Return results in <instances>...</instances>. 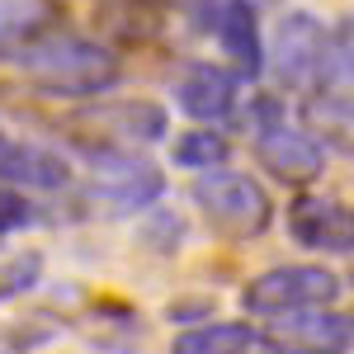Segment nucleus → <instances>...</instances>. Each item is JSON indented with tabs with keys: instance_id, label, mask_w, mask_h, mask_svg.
I'll list each match as a JSON object with an SVG mask.
<instances>
[{
	"instance_id": "nucleus-11",
	"label": "nucleus",
	"mask_w": 354,
	"mask_h": 354,
	"mask_svg": "<svg viewBox=\"0 0 354 354\" xmlns=\"http://www.w3.org/2000/svg\"><path fill=\"white\" fill-rule=\"evenodd\" d=\"M302 128L340 156H354V90H312L302 100Z\"/></svg>"
},
{
	"instance_id": "nucleus-7",
	"label": "nucleus",
	"mask_w": 354,
	"mask_h": 354,
	"mask_svg": "<svg viewBox=\"0 0 354 354\" xmlns=\"http://www.w3.org/2000/svg\"><path fill=\"white\" fill-rule=\"evenodd\" d=\"M265 340L279 354H345L354 350V312H335V307L288 312L265 326Z\"/></svg>"
},
{
	"instance_id": "nucleus-18",
	"label": "nucleus",
	"mask_w": 354,
	"mask_h": 354,
	"mask_svg": "<svg viewBox=\"0 0 354 354\" xmlns=\"http://www.w3.org/2000/svg\"><path fill=\"white\" fill-rule=\"evenodd\" d=\"M38 279V255H24V260H15L10 270L0 274V298H10V293H19Z\"/></svg>"
},
{
	"instance_id": "nucleus-16",
	"label": "nucleus",
	"mask_w": 354,
	"mask_h": 354,
	"mask_svg": "<svg viewBox=\"0 0 354 354\" xmlns=\"http://www.w3.org/2000/svg\"><path fill=\"white\" fill-rule=\"evenodd\" d=\"M322 81H330V90H354V15L340 28H330V43H326V71Z\"/></svg>"
},
{
	"instance_id": "nucleus-15",
	"label": "nucleus",
	"mask_w": 354,
	"mask_h": 354,
	"mask_svg": "<svg viewBox=\"0 0 354 354\" xmlns=\"http://www.w3.org/2000/svg\"><path fill=\"white\" fill-rule=\"evenodd\" d=\"M222 161H227V137L213 128L185 133L175 142V165H185V170H222Z\"/></svg>"
},
{
	"instance_id": "nucleus-10",
	"label": "nucleus",
	"mask_w": 354,
	"mask_h": 354,
	"mask_svg": "<svg viewBox=\"0 0 354 354\" xmlns=\"http://www.w3.org/2000/svg\"><path fill=\"white\" fill-rule=\"evenodd\" d=\"M175 100H180V109L198 118V123H218L227 113L236 109V76L232 71H222V66H208V62H198L189 66L180 85H175Z\"/></svg>"
},
{
	"instance_id": "nucleus-13",
	"label": "nucleus",
	"mask_w": 354,
	"mask_h": 354,
	"mask_svg": "<svg viewBox=\"0 0 354 354\" xmlns=\"http://www.w3.org/2000/svg\"><path fill=\"white\" fill-rule=\"evenodd\" d=\"M57 28L53 0H0V57H15Z\"/></svg>"
},
{
	"instance_id": "nucleus-8",
	"label": "nucleus",
	"mask_w": 354,
	"mask_h": 354,
	"mask_svg": "<svg viewBox=\"0 0 354 354\" xmlns=\"http://www.w3.org/2000/svg\"><path fill=\"white\" fill-rule=\"evenodd\" d=\"M288 232L293 241L322 255H350L354 250V208L340 198L322 194H302L288 203Z\"/></svg>"
},
{
	"instance_id": "nucleus-1",
	"label": "nucleus",
	"mask_w": 354,
	"mask_h": 354,
	"mask_svg": "<svg viewBox=\"0 0 354 354\" xmlns=\"http://www.w3.org/2000/svg\"><path fill=\"white\" fill-rule=\"evenodd\" d=\"M15 66L24 71L28 81L48 95H62V100H90V95H104L118 85L123 66L118 57L95 43V38H81V33H66V28H53L48 38H38L33 48L15 57Z\"/></svg>"
},
{
	"instance_id": "nucleus-6",
	"label": "nucleus",
	"mask_w": 354,
	"mask_h": 354,
	"mask_svg": "<svg viewBox=\"0 0 354 354\" xmlns=\"http://www.w3.org/2000/svg\"><path fill=\"white\" fill-rule=\"evenodd\" d=\"M326 43H330V33L322 28V19L307 15V10H293L274 28V43H270L274 76L288 90H312L322 81V71H326Z\"/></svg>"
},
{
	"instance_id": "nucleus-17",
	"label": "nucleus",
	"mask_w": 354,
	"mask_h": 354,
	"mask_svg": "<svg viewBox=\"0 0 354 354\" xmlns=\"http://www.w3.org/2000/svg\"><path fill=\"white\" fill-rule=\"evenodd\" d=\"M28 222H33V203H28L24 194H15V189L0 185V236H5V232H19V227H28Z\"/></svg>"
},
{
	"instance_id": "nucleus-4",
	"label": "nucleus",
	"mask_w": 354,
	"mask_h": 354,
	"mask_svg": "<svg viewBox=\"0 0 354 354\" xmlns=\"http://www.w3.org/2000/svg\"><path fill=\"white\" fill-rule=\"evenodd\" d=\"M340 298V279L326 265H279L265 270L260 279L245 283V312L255 317H288V312H312V307H330Z\"/></svg>"
},
{
	"instance_id": "nucleus-19",
	"label": "nucleus",
	"mask_w": 354,
	"mask_h": 354,
	"mask_svg": "<svg viewBox=\"0 0 354 354\" xmlns=\"http://www.w3.org/2000/svg\"><path fill=\"white\" fill-rule=\"evenodd\" d=\"M245 5H250V10H255V5H274V0H245Z\"/></svg>"
},
{
	"instance_id": "nucleus-5",
	"label": "nucleus",
	"mask_w": 354,
	"mask_h": 354,
	"mask_svg": "<svg viewBox=\"0 0 354 354\" xmlns=\"http://www.w3.org/2000/svg\"><path fill=\"white\" fill-rule=\"evenodd\" d=\"M255 156L260 165L270 170L274 180H283V185H312L317 175H322V147H317V137L307 133V128H293L274 100H260L255 104Z\"/></svg>"
},
{
	"instance_id": "nucleus-12",
	"label": "nucleus",
	"mask_w": 354,
	"mask_h": 354,
	"mask_svg": "<svg viewBox=\"0 0 354 354\" xmlns=\"http://www.w3.org/2000/svg\"><path fill=\"white\" fill-rule=\"evenodd\" d=\"M213 33H218L222 53L236 62L241 76H260L265 66V48H260V28H255V10L245 0H227L213 10Z\"/></svg>"
},
{
	"instance_id": "nucleus-20",
	"label": "nucleus",
	"mask_w": 354,
	"mask_h": 354,
	"mask_svg": "<svg viewBox=\"0 0 354 354\" xmlns=\"http://www.w3.org/2000/svg\"><path fill=\"white\" fill-rule=\"evenodd\" d=\"M245 354H255V350H245Z\"/></svg>"
},
{
	"instance_id": "nucleus-2",
	"label": "nucleus",
	"mask_w": 354,
	"mask_h": 354,
	"mask_svg": "<svg viewBox=\"0 0 354 354\" xmlns=\"http://www.w3.org/2000/svg\"><path fill=\"white\" fill-rule=\"evenodd\" d=\"M90 198L104 203L109 213H137L147 203H156L165 189V175L156 161L137 156L128 147H90Z\"/></svg>"
},
{
	"instance_id": "nucleus-9",
	"label": "nucleus",
	"mask_w": 354,
	"mask_h": 354,
	"mask_svg": "<svg viewBox=\"0 0 354 354\" xmlns=\"http://www.w3.org/2000/svg\"><path fill=\"white\" fill-rule=\"evenodd\" d=\"M0 180L19 185V189H66L71 185V161L53 147L0 137Z\"/></svg>"
},
{
	"instance_id": "nucleus-14",
	"label": "nucleus",
	"mask_w": 354,
	"mask_h": 354,
	"mask_svg": "<svg viewBox=\"0 0 354 354\" xmlns=\"http://www.w3.org/2000/svg\"><path fill=\"white\" fill-rule=\"evenodd\" d=\"M260 345V330H250L245 322H213V326L185 330L170 354H245Z\"/></svg>"
},
{
	"instance_id": "nucleus-3",
	"label": "nucleus",
	"mask_w": 354,
	"mask_h": 354,
	"mask_svg": "<svg viewBox=\"0 0 354 354\" xmlns=\"http://www.w3.org/2000/svg\"><path fill=\"white\" fill-rule=\"evenodd\" d=\"M194 203L227 236H260L274 218L270 194L250 175H236V170H203L194 180Z\"/></svg>"
}]
</instances>
